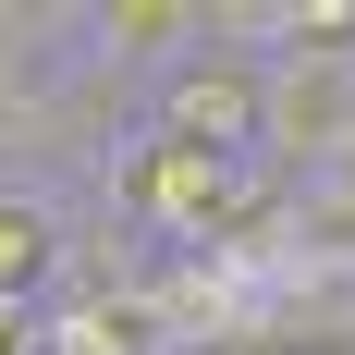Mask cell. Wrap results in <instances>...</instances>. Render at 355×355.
Listing matches in <instances>:
<instances>
[{
	"instance_id": "2",
	"label": "cell",
	"mask_w": 355,
	"mask_h": 355,
	"mask_svg": "<svg viewBox=\"0 0 355 355\" xmlns=\"http://www.w3.org/2000/svg\"><path fill=\"white\" fill-rule=\"evenodd\" d=\"M331 147H355V49H282L270 62V110H257V172L306 184Z\"/></svg>"
},
{
	"instance_id": "3",
	"label": "cell",
	"mask_w": 355,
	"mask_h": 355,
	"mask_svg": "<svg viewBox=\"0 0 355 355\" xmlns=\"http://www.w3.org/2000/svg\"><path fill=\"white\" fill-rule=\"evenodd\" d=\"M73 270V209L37 196V184H0V294L12 306H49Z\"/></svg>"
},
{
	"instance_id": "5",
	"label": "cell",
	"mask_w": 355,
	"mask_h": 355,
	"mask_svg": "<svg viewBox=\"0 0 355 355\" xmlns=\"http://www.w3.org/2000/svg\"><path fill=\"white\" fill-rule=\"evenodd\" d=\"M37 319H49V306H12V294H0V355H37Z\"/></svg>"
},
{
	"instance_id": "1",
	"label": "cell",
	"mask_w": 355,
	"mask_h": 355,
	"mask_svg": "<svg viewBox=\"0 0 355 355\" xmlns=\"http://www.w3.org/2000/svg\"><path fill=\"white\" fill-rule=\"evenodd\" d=\"M257 110H270V62H257L245 37H220V49H196V62H172L159 86H147V135L257 159Z\"/></svg>"
},
{
	"instance_id": "4",
	"label": "cell",
	"mask_w": 355,
	"mask_h": 355,
	"mask_svg": "<svg viewBox=\"0 0 355 355\" xmlns=\"http://www.w3.org/2000/svg\"><path fill=\"white\" fill-rule=\"evenodd\" d=\"M294 209H306V233H319V245H355V147H331L319 172L294 184Z\"/></svg>"
}]
</instances>
